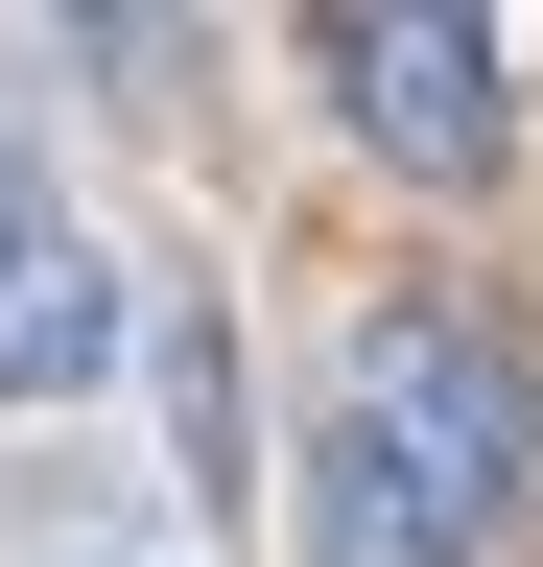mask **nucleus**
<instances>
[{"mask_svg":"<svg viewBox=\"0 0 543 567\" xmlns=\"http://www.w3.org/2000/svg\"><path fill=\"white\" fill-rule=\"evenodd\" d=\"M307 71H331V118H355L378 166H426V189H472V166L520 142L497 24H449V0H331V24H307Z\"/></svg>","mask_w":543,"mask_h":567,"instance_id":"nucleus-2","label":"nucleus"},{"mask_svg":"<svg viewBox=\"0 0 543 567\" xmlns=\"http://www.w3.org/2000/svg\"><path fill=\"white\" fill-rule=\"evenodd\" d=\"M143 331H166V450H189V496L237 520V331H213V308H143Z\"/></svg>","mask_w":543,"mask_h":567,"instance_id":"nucleus-4","label":"nucleus"},{"mask_svg":"<svg viewBox=\"0 0 543 567\" xmlns=\"http://www.w3.org/2000/svg\"><path fill=\"white\" fill-rule=\"evenodd\" d=\"M118 331H143V284H118V237L72 189L0 142V402H72V379H118Z\"/></svg>","mask_w":543,"mask_h":567,"instance_id":"nucleus-3","label":"nucleus"},{"mask_svg":"<svg viewBox=\"0 0 543 567\" xmlns=\"http://www.w3.org/2000/svg\"><path fill=\"white\" fill-rule=\"evenodd\" d=\"M497 520H520V354H497V308H378L331 354L307 567H497Z\"/></svg>","mask_w":543,"mask_h":567,"instance_id":"nucleus-1","label":"nucleus"}]
</instances>
